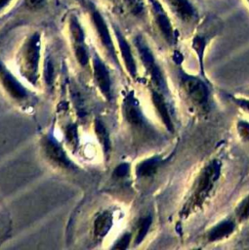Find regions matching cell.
<instances>
[{
  "label": "cell",
  "mask_w": 249,
  "mask_h": 250,
  "mask_svg": "<svg viewBox=\"0 0 249 250\" xmlns=\"http://www.w3.org/2000/svg\"><path fill=\"white\" fill-rule=\"evenodd\" d=\"M222 170V162L214 158L206 163L195 178L188 197L184 203L181 216L186 219L199 209L211 195L218 183Z\"/></svg>",
  "instance_id": "obj_1"
},
{
  "label": "cell",
  "mask_w": 249,
  "mask_h": 250,
  "mask_svg": "<svg viewBox=\"0 0 249 250\" xmlns=\"http://www.w3.org/2000/svg\"><path fill=\"white\" fill-rule=\"evenodd\" d=\"M180 84L187 99L199 109H206L209 104V89L206 83L198 77L183 72L180 75Z\"/></svg>",
  "instance_id": "obj_2"
},
{
  "label": "cell",
  "mask_w": 249,
  "mask_h": 250,
  "mask_svg": "<svg viewBox=\"0 0 249 250\" xmlns=\"http://www.w3.org/2000/svg\"><path fill=\"white\" fill-rule=\"evenodd\" d=\"M165 2L184 27L191 28L200 22L199 11L192 0H165Z\"/></svg>",
  "instance_id": "obj_3"
},
{
  "label": "cell",
  "mask_w": 249,
  "mask_h": 250,
  "mask_svg": "<svg viewBox=\"0 0 249 250\" xmlns=\"http://www.w3.org/2000/svg\"><path fill=\"white\" fill-rule=\"evenodd\" d=\"M135 44L137 46L138 52L140 54L141 60L145 66V68L148 70L154 84L161 90L165 89V80L163 77V74L157 65L155 59L153 57V54L148 47L146 41L142 35H138L135 38Z\"/></svg>",
  "instance_id": "obj_4"
},
{
  "label": "cell",
  "mask_w": 249,
  "mask_h": 250,
  "mask_svg": "<svg viewBox=\"0 0 249 250\" xmlns=\"http://www.w3.org/2000/svg\"><path fill=\"white\" fill-rule=\"evenodd\" d=\"M40 53V36L39 34H33L27 41L22 62V72L26 78L31 82L35 83L37 78V68L39 62Z\"/></svg>",
  "instance_id": "obj_5"
},
{
  "label": "cell",
  "mask_w": 249,
  "mask_h": 250,
  "mask_svg": "<svg viewBox=\"0 0 249 250\" xmlns=\"http://www.w3.org/2000/svg\"><path fill=\"white\" fill-rule=\"evenodd\" d=\"M155 24L163 39L168 45H174L177 40L176 32L172 21L164 7L158 0H149Z\"/></svg>",
  "instance_id": "obj_6"
},
{
  "label": "cell",
  "mask_w": 249,
  "mask_h": 250,
  "mask_svg": "<svg viewBox=\"0 0 249 250\" xmlns=\"http://www.w3.org/2000/svg\"><path fill=\"white\" fill-rule=\"evenodd\" d=\"M236 222L235 218H225L221 220L206 231V240L213 243L229 237L236 229Z\"/></svg>",
  "instance_id": "obj_7"
},
{
  "label": "cell",
  "mask_w": 249,
  "mask_h": 250,
  "mask_svg": "<svg viewBox=\"0 0 249 250\" xmlns=\"http://www.w3.org/2000/svg\"><path fill=\"white\" fill-rule=\"evenodd\" d=\"M93 65H94V75L95 79L97 81V84L99 88L101 89L102 93L107 98H110V78L108 71L102 62V60L96 55L94 57L93 61Z\"/></svg>",
  "instance_id": "obj_8"
},
{
  "label": "cell",
  "mask_w": 249,
  "mask_h": 250,
  "mask_svg": "<svg viewBox=\"0 0 249 250\" xmlns=\"http://www.w3.org/2000/svg\"><path fill=\"white\" fill-rule=\"evenodd\" d=\"M0 79L6 90L16 99L25 97L26 92L21 84L9 72V70L0 62Z\"/></svg>",
  "instance_id": "obj_9"
},
{
  "label": "cell",
  "mask_w": 249,
  "mask_h": 250,
  "mask_svg": "<svg viewBox=\"0 0 249 250\" xmlns=\"http://www.w3.org/2000/svg\"><path fill=\"white\" fill-rule=\"evenodd\" d=\"M93 21H94L95 26H96V28L99 32V35H100V38H101L103 44L108 50V52L110 53V55L114 59V61L117 62L114 47H113V44H112V41H111V37H110V34H109V31H108V28L105 24V21H104V18L102 17V15L98 11H95L93 13Z\"/></svg>",
  "instance_id": "obj_10"
},
{
  "label": "cell",
  "mask_w": 249,
  "mask_h": 250,
  "mask_svg": "<svg viewBox=\"0 0 249 250\" xmlns=\"http://www.w3.org/2000/svg\"><path fill=\"white\" fill-rule=\"evenodd\" d=\"M151 100L153 103V105L158 113V115L161 118V121L163 122V124L165 125V127L167 128V130H169L170 132L174 131V124L168 109V106L165 103L164 97L158 93L157 91H152L151 92Z\"/></svg>",
  "instance_id": "obj_11"
},
{
  "label": "cell",
  "mask_w": 249,
  "mask_h": 250,
  "mask_svg": "<svg viewBox=\"0 0 249 250\" xmlns=\"http://www.w3.org/2000/svg\"><path fill=\"white\" fill-rule=\"evenodd\" d=\"M115 35L117 37V41H118V44H119V47H120V50H121L122 58L124 60L126 68L128 69L129 73L133 77H135L136 74H137V66H136V62H135L134 57L132 55L130 46L127 43V41L125 40V38L123 37V35L121 34V32L117 28H115Z\"/></svg>",
  "instance_id": "obj_12"
},
{
  "label": "cell",
  "mask_w": 249,
  "mask_h": 250,
  "mask_svg": "<svg viewBox=\"0 0 249 250\" xmlns=\"http://www.w3.org/2000/svg\"><path fill=\"white\" fill-rule=\"evenodd\" d=\"M44 147H45L46 153L48 154V156H50V158H52L53 160H55L61 165L69 166L70 163L65 153L63 152L62 148L54 140H52L51 138H46L44 140Z\"/></svg>",
  "instance_id": "obj_13"
},
{
  "label": "cell",
  "mask_w": 249,
  "mask_h": 250,
  "mask_svg": "<svg viewBox=\"0 0 249 250\" xmlns=\"http://www.w3.org/2000/svg\"><path fill=\"white\" fill-rule=\"evenodd\" d=\"M124 114L126 119L133 125L143 124V115L133 96H129L124 103Z\"/></svg>",
  "instance_id": "obj_14"
},
{
  "label": "cell",
  "mask_w": 249,
  "mask_h": 250,
  "mask_svg": "<svg viewBox=\"0 0 249 250\" xmlns=\"http://www.w3.org/2000/svg\"><path fill=\"white\" fill-rule=\"evenodd\" d=\"M162 162L163 160L159 156L147 158L137 166V175L140 177H149L157 171Z\"/></svg>",
  "instance_id": "obj_15"
},
{
  "label": "cell",
  "mask_w": 249,
  "mask_h": 250,
  "mask_svg": "<svg viewBox=\"0 0 249 250\" xmlns=\"http://www.w3.org/2000/svg\"><path fill=\"white\" fill-rule=\"evenodd\" d=\"M234 218L239 223L249 220V193L236 205L234 209Z\"/></svg>",
  "instance_id": "obj_16"
},
{
  "label": "cell",
  "mask_w": 249,
  "mask_h": 250,
  "mask_svg": "<svg viewBox=\"0 0 249 250\" xmlns=\"http://www.w3.org/2000/svg\"><path fill=\"white\" fill-rule=\"evenodd\" d=\"M111 223V217L109 214L105 213L101 215L95 223V232L101 236L105 235L108 229H110Z\"/></svg>",
  "instance_id": "obj_17"
},
{
  "label": "cell",
  "mask_w": 249,
  "mask_h": 250,
  "mask_svg": "<svg viewBox=\"0 0 249 250\" xmlns=\"http://www.w3.org/2000/svg\"><path fill=\"white\" fill-rule=\"evenodd\" d=\"M95 130H96V134L99 137L101 143L104 146V148L105 150L109 149V139H108V135L106 133L105 127L104 125V123L100 120H97L95 122Z\"/></svg>",
  "instance_id": "obj_18"
},
{
  "label": "cell",
  "mask_w": 249,
  "mask_h": 250,
  "mask_svg": "<svg viewBox=\"0 0 249 250\" xmlns=\"http://www.w3.org/2000/svg\"><path fill=\"white\" fill-rule=\"evenodd\" d=\"M151 222H152V219H151L150 216H147V217L142 219V221L140 222L139 230H138V234H137V237H136V243L137 244L141 243L143 241V239L145 238V234L147 233V231L149 229Z\"/></svg>",
  "instance_id": "obj_19"
},
{
  "label": "cell",
  "mask_w": 249,
  "mask_h": 250,
  "mask_svg": "<svg viewBox=\"0 0 249 250\" xmlns=\"http://www.w3.org/2000/svg\"><path fill=\"white\" fill-rule=\"evenodd\" d=\"M128 10L135 16H141L145 13V3L143 0H124Z\"/></svg>",
  "instance_id": "obj_20"
},
{
  "label": "cell",
  "mask_w": 249,
  "mask_h": 250,
  "mask_svg": "<svg viewBox=\"0 0 249 250\" xmlns=\"http://www.w3.org/2000/svg\"><path fill=\"white\" fill-rule=\"evenodd\" d=\"M70 29H71V33H72V36L75 41V45L84 44L83 30H82L78 21L75 18H72L70 21Z\"/></svg>",
  "instance_id": "obj_21"
},
{
  "label": "cell",
  "mask_w": 249,
  "mask_h": 250,
  "mask_svg": "<svg viewBox=\"0 0 249 250\" xmlns=\"http://www.w3.org/2000/svg\"><path fill=\"white\" fill-rule=\"evenodd\" d=\"M236 131L243 141H249V122L238 120L236 123Z\"/></svg>",
  "instance_id": "obj_22"
},
{
  "label": "cell",
  "mask_w": 249,
  "mask_h": 250,
  "mask_svg": "<svg viewBox=\"0 0 249 250\" xmlns=\"http://www.w3.org/2000/svg\"><path fill=\"white\" fill-rule=\"evenodd\" d=\"M75 55H76L78 62L82 65H85L88 62V54H87L84 44L75 45Z\"/></svg>",
  "instance_id": "obj_23"
},
{
  "label": "cell",
  "mask_w": 249,
  "mask_h": 250,
  "mask_svg": "<svg viewBox=\"0 0 249 250\" xmlns=\"http://www.w3.org/2000/svg\"><path fill=\"white\" fill-rule=\"evenodd\" d=\"M230 99L233 104H235L238 107H240L245 112L249 113V99L245 97H234L230 96Z\"/></svg>",
  "instance_id": "obj_24"
},
{
  "label": "cell",
  "mask_w": 249,
  "mask_h": 250,
  "mask_svg": "<svg viewBox=\"0 0 249 250\" xmlns=\"http://www.w3.org/2000/svg\"><path fill=\"white\" fill-rule=\"evenodd\" d=\"M44 76H45V80L47 82L48 85H50L53 81V66H52V63L51 62L47 61L46 63H45V67H44Z\"/></svg>",
  "instance_id": "obj_25"
},
{
  "label": "cell",
  "mask_w": 249,
  "mask_h": 250,
  "mask_svg": "<svg viewBox=\"0 0 249 250\" xmlns=\"http://www.w3.org/2000/svg\"><path fill=\"white\" fill-rule=\"evenodd\" d=\"M66 137H67V139H68V141L70 143H72V144H76L77 143L76 127L73 124L67 127V129H66Z\"/></svg>",
  "instance_id": "obj_26"
},
{
  "label": "cell",
  "mask_w": 249,
  "mask_h": 250,
  "mask_svg": "<svg viewBox=\"0 0 249 250\" xmlns=\"http://www.w3.org/2000/svg\"><path fill=\"white\" fill-rule=\"evenodd\" d=\"M130 240V234L126 233L125 235L122 236V238L119 240V242L114 246L115 248H120V249H125L128 246Z\"/></svg>",
  "instance_id": "obj_27"
},
{
  "label": "cell",
  "mask_w": 249,
  "mask_h": 250,
  "mask_svg": "<svg viewBox=\"0 0 249 250\" xmlns=\"http://www.w3.org/2000/svg\"><path fill=\"white\" fill-rule=\"evenodd\" d=\"M129 170V165L126 164V163H123V164H120L116 169H115V174L118 176V177H122V176H125L127 174Z\"/></svg>",
  "instance_id": "obj_28"
},
{
  "label": "cell",
  "mask_w": 249,
  "mask_h": 250,
  "mask_svg": "<svg viewBox=\"0 0 249 250\" xmlns=\"http://www.w3.org/2000/svg\"><path fill=\"white\" fill-rule=\"evenodd\" d=\"M44 4H45V0H27V6L34 10L43 7Z\"/></svg>",
  "instance_id": "obj_29"
},
{
  "label": "cell",
  "mask_w": 249,
  "mask_h": 250,
  "mask_svg": "<svg viewBox=\"0 0 249 250\" xmlns=\"http://www.w3.org/2000/svg\"><path fill=\"white\" fill-rule=\"evenodd\" d=\"M9 2H10V0H0V10L2 8H4Z\"/></svg>",
  "instance_id": "obj_30"
},
{
  "label": "cell",
  "mask_w": 249,
  "mask_h": 250,
  "mask_svg": "<svg viewBox=\"0 0 249 250\" xmlns=\"http://www.w3.org/2000/svg\"><path fill=\"white\" fill-rule=\"evenodd\" d=\"M245 95H246V96H248V97H249V90H248V91H246V92H245Z\"/></svg>",
  "instance_id": "obj_31"
},
{
  "label": "cell",
  "mask_w": 249,
  "mask_h": 250,
  "mask_svg": "<svg viewBox=\"0 0 249 250\" xmlns=\"http://www.w3.org/2000/svg\"><path fill=\"white\" fill-rule=\"evenodd\" d=\"M245 1H246V3L249 5V0H245Z\"/></svg>",
  "instance_id": "obj_32"
}]
</instances>
